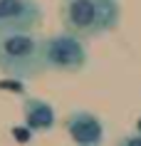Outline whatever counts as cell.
I'll list each match as a JSON object with an SVG mask.
<instances>
[{"mask_svg":"<svg viewBox=\"0 0 141 146\" xmlns=\"http://www.w3.org/2000/svg\"><path fill=\"white\" fill-rule=\"evenodd\" d=\"M62 27L74 32L82 40L102 37L117 30L121 23V3L119 0H62L60 8Z\"/></svg>","mask_w":141,"mask_h":146,"instance_id":"cell-1","label":"cell"},{"mask_svg":"<svg viewBox=\"0 0 141 146\" xmlns=\"http://www.w3.org/2000/svg\"><path fill=\"white\" fill-rule=\"evenodd\" d=\"M23 124L32 134H47V131H52L55 124H57L52 104L45 102V99H37V97L23 99Z\"/></svg>","mask_w":141,"mask_h":146,"instance_id":"cell-6","label":"cell"},{"mask_svg":"<svg viewBox=\"0 0 141 146\" xmlns=\"http://www.w3.org/2000/svg\"><path fill=\"white\" fill-rule=\"evenodd\" d=\"M89 52H87L84 40L74 32H60L42 40V64L52 72H64V74H77L87 67Z\"/></svg>","mask_w":141,"mask_h":146,"instance_id":"cell-3","label":"cell"},{"mask_svg":"<svg viewBox=\"0 0 141 146\" xmlns=\"http://www.w3.org/2000/svg\"><path fill=\"white\" fill-rule=\"evenodd\" d=\"M64 129L77 146H102L104 136H107L104 121L94 111H87V109L70 111L64 119Z\"/></svg>","mask_w":141,"mask_h":146,"instance_id":"cell-5","label":"cell"},{"mask_svg":"<svg viewBox=\"0 0 141 146\" xmlns=\"http://www.w3.org/2000/svg\"><path fill=\"white\" fill-rule=\"evenodd\" d=\"M117 146H141V131L129 134V136H124V139H119Z\"/></svg>","mask_w":141,"mask_h":146,"instance_id":"cell-7","label":"cell"},{"mask_svg":"<svg viewBox=\"0 0 141 146\" xmlns=\"http://www.w3.org/2000/svg\"><path fill=\"white\" fill-rule=\"evenodd\" d=\"M0 72L15 79H32L45 72L42 37L32 32H0Z\"/></svg>","mask_w":141,"mask_h":146,"instance_id":"cell-2","label":"cell"},{"mask_svg":"<svg viewBox=\"0 0 141 146\" xmlns=\"http://www.w3.org/2000/svg\"><path fill=\"white\" fill-rule=\"evenodd\" d=\"M42 23L37 0H0V32H32Z\"/></svg>","mask_w":141,"mask_h":146,"instance_id":"cell-4","label":"cell"},{"mask_svg":"<svg viewBox=\"0 0 141 146\" xmlns=\"http://www.w3.org/2000/svg\"><path fill=\"white\" fill-rule=\"evenodd\" d=\"M30 134H32V131L27 129V126H25V129H20V126L13 129V136L17 139V144H27V141H30Z\"/></svg>","mask_w":141,"mask_h":146,"instance_id":"cell-8","label":"cell"}]
</instances>
